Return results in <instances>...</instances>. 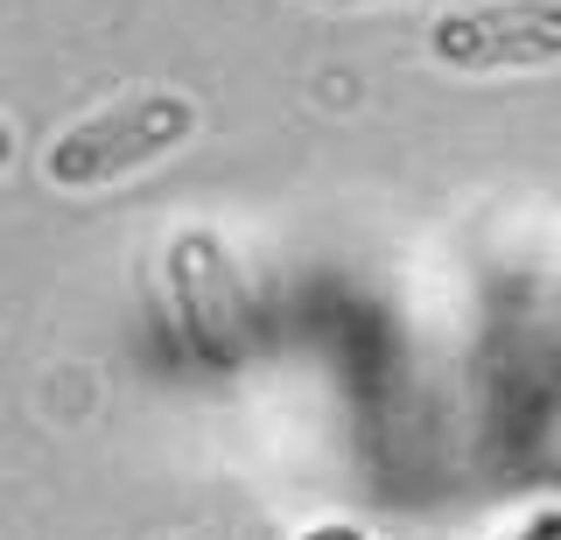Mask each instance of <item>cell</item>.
Returning <instances> with one entry per match:
<instances>
[{
  "mask_svg": "<svg viewBox=\"0 0 561 540\" xmlns=\"http://www.w3.org/2000/svg\"><path fill=\"white\" fill-rule=\"evenodd\" d=\"M295 540H365V527H351V519H323V527H302Z\"/></svg>",
  "mask_w": 561,
  "mask_h": 540,
  "instance_id": "5",
  "label": "cell"
},
{
  "mask_svg": "<svg viewBox=\"0 0 561 540\" xmlns=\"http://www.w3.org/2000/svg\"><path fill=\"white\" fill-rule=\"evenodd\" d=\"M484 540H561V505H540V513H526V519H513V527H499Z\"/></svg>",
  "mask_w": 561,
  "mask_h": 540,
  "instance_id": "4",
  "label": "cell"
},
{
  "mask_svg": "<svg viewBox=\"0 0 561 540\" xmlns=\"http://www.w3.org/2000/svg\"><path fill=\"white\" fill-rule=\"evenodd\" d=\"M169 317L190 358L232 365L245 358V330H253V295L239 282V260L210 225H183L169 239Z\"/></svg>",
  "mask_w": 561,
  "mask_h": 540,
  "instance_id": "3",
  "label": "cell"
},
{
  "mask_svg": "<svg viewBox=\"0 0 561 540\" xmlns=\"http://www.w3.org/2000/svg\"><path fill=\"white\" fill-rule=\"evenodd\" d=\"M14 169V127H8V113H0V176Z\"/></svg>",
  "mask_w": 561,
  "mask_h": 540,
  "instance_id": "6",
  "label": "cell"
},
{
  "mask_svg": "<svg viewBox=\"0 0 561 540\" xmlns=\"http://www.w3.org/2000/svg\"><path fill=\"white\" fill-rule=\"evenodd\" d=\"M428 57L449 78L554 71L561 64V0H470L428 22Z\"/></svg>",
  "mask_w": 561,
  "mask_h": 540,
  "instance_id": "2",
  "label": "cell"
},
{
  "mask_svg": "<svg viewBox=\"0 0 561 540\" xmlns=\"http://www.w3.org/2000/svg\"><path fill=\"white\" fill-rule=\"evenodd\" d=\"M204 134V106L190 92H127L113 99V106L70 119L64 134H49L43 148V183L49 189H70V197H84V189H113L140 176V169L169 162L175 148H190Z\"/></svg>",
  "mask_w": 561,
  "mask_h": 540,
  "instance_id": "1",
  "label": "cell"
},
{
  "mask_svg": "<svg viewBox=\"0 0 561 540\" xmlns=\"http://www.w3.org/2000/svg\"><path fill=\"white\" fill-rule=\"evenodd\" d=\"M302 8H323L330 14V8H386V0H302Z\"/></svg>",
  "mask_w": 561,
  "mask_h": 540,
  "instance_id": "7",
  "label": "cell"
}]
</instances>
